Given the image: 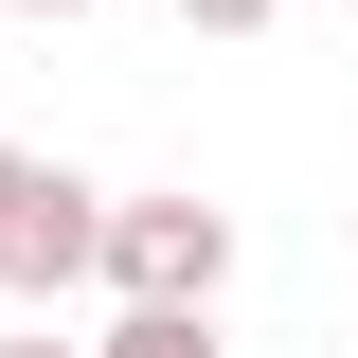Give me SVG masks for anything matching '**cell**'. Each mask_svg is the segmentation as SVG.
<instances>
[{
	"mask_svg": "<svg viewBox=\"0 0 358 358\" xmlns=\"http://www.w3.org/2000/svg\"><path fill=\"white\" fill-rule=\"evenodd\" d=\"M18 18H72V0H18Z\"/></svg>",
	"mask_w": 358,
	"mask_h": 358,
	"instance_id": "5b68a950",
	"label": "cell"
},
{
	"mask_svg": "<svg viewBox=\"0 0 358 358\" xmlns=\"http://www.w3.org/2000/svg\"><path fill=\"white\" fill-rule=\"evenodd\" d=\"M0 358H90V341H0Z\"/></svg>",
	"mask_w": 358,
	"mask_h": 358,
	"instance_id": "277c9868",
	"label": "cell"
},
{
	"mask_svg": "<svg viewBox=\"0 0 358 358\" xmlns=\"http://www.w3.org/2000/svg\"><path fill=\"white\" fill-rule=\"evenodd\" d=\"M90 233H108V197H90L72 162H36V143H0V287H18V305L90 287Z\"/></svg>",
	"mask_w": 358,
	"mask_h": 358,
	"instance_id": "7a4b0ae2",
	"label": "cell"
},
{
	"mask_svg": "<svg viewBox=\"0 0 358 358\" xmlns=\"http://www.w3.org/2000/svg\"><path fill=\"white\" fill-rule=\"evenodd\" d=\"M90 268H108L126 305H215V287H233V215H215V197H108Z\"/></svg>",
	"mask_w": 358,
	"mask_h": 358,
	"instance_id": "6da1fadb",
	"label": "cell"
},
{
	"mask_svg": "<svg viewBox=\"0 0 358 358\" xmlns=\"http://www.w3.org/2000/svg\"><path fill=\"white\" fill-rule=\"evenodd\" d=\"M341 233H358V215H341Z\"/></svg>",
	"mask_w": 358,
	"mask_h": 358,
	"instance_id": "8992f818",
	"label": "cell"
},
{
	"mask_svg": "<svg viewBox=\"0 0 358 358\" xmlns=\"http://www.w3.org/2000/svg\"><path fill=\"white\" fill-rule=\"evenodd\" d=\"M179 18H197V36H268L287 0H179Z\"/></svg>",
	"mask_w": 358,
	"mask_h": 358,
	"instance_id": "3957f363",
	"label": "cell"
}]
</instances>
